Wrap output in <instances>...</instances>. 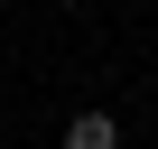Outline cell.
Masks as SVG:
<instances>
[{
    "label": "cell",
    "instance_id": "cell-1",
    "mask_svg": "<svg viewBox=\"0 0 158 149\" xmlns=\"http://www.w3.org/2000/svg\"><path fill=\"white\" fill-rule=\"evenodd\" d=\"M56 149H121V121H112V112L93 103V112H74V121L56 130Z\"/></svg>",
    "mask_w": 158,
    "mask_h": 149
},
{
    "label": "cell",
    "instance_id": "cell-2",
    "mask_svg": "<svg viewBox=\"0 0 158 149\" xmlns=\"http://www.w3.org/2000/svg\"><path fill=\"white\" fill-rule=\"evenodd\" d=\"M65 10H74V0H65Z\"/></svg>",
    "mask_w": 158,
    "mask_h": 149
}]
</instances>
